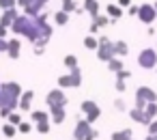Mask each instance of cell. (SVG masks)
<instances>
[{"mask_svg":"<svg viewBox=\"0 0 157 140\" xmlns=\"http://www.w3.org/2000/svg\"><path fill=\"white\" fill-rule=\"evenodd\" d=\"M24 91L17 82H5L0 84V110L7 108V110H13L20 106V99H22Z\"/></svg>","mask_w":157,"mask_h":140,"instance_id":"1","label":"cell"},{"mask_svg":"<svg viewBox=\"0 0 157 140\" xmlns=\"http://www.w3.org/2000/svg\"><path fill=\"white\" fill-rule=\"evenodd\" d=\"M97 136H99V131L88 121H78L75 131H73V140H95Z\"/></svg>","mask_w":157,"mask_h":140,"instance_id":"2","label":"cell"},{"mask_svg":"<svg viewBox=\"0 0 157 140\" xmlns=\"http://www.w3.org/2000/svg\"><path fill=\"white\" fill-rule=\"evenodd\" d=\"M97 56H99V60H105V63H110L112 58H116L114 43H112L108 37H99V50H97Z\"/></svg>","mask_w":157,"mask_h":140,"instance_id":"3","label":"cell"},{"mask_svg":"<svg viewBox=\"0 0 157 140\" xmlns=\"http://www.w3.org/2000/svg\"><path fill=\"white\" fill-rule=\"evenodd\" d=\"M138 65L142 69H157V50H153V48L142 50L138 56Z\"/></svg>","mask_w":157,"mask_h":140,"instance_id":"4","label":"cell"},{"mask_svg":"<svg viewBox=\"0 0 157 140\" xmlns=\"http://www.w3.org/2000/svg\"><path fill=\"white\" fill-rule=\"evenodd\" d=\"M45 101H48V106H50V110H56V108H67V103H69V99H67V95L60 91V88H56V91H52V93H48V97H45Z\"/></svg>","mask_w":157,"mask_h":140,"instance_id":"5","label":"cell"},{"mask_svg":"<svg viewBox=\"0 0 157 140\" xmlns=\"http://www.w3.org/2000/svg\"><path fill=\"white\" fill-rule=\"evenodd\" d=\"M80 110L84 112V116H86V121H88L90 125H93V123L101 116V110H99V106H97L95 101H82Z\"/></svg>","mask_w":157,"mask_h":140,"instance_id":"6","label":"cell"},{"mask_svg":"<svg viewBox=\"0 0 157 140\" xmlns=\"http://www.w3.org/2000/svg\"><path fill=\"white\" fill-rule=\"evenodd\" d=\"M138 18H140L144 24H151V22L157 18V9H155V5H142V7H140Z\"/></svg>","mask_w":157,"mask_h":140,"instance_id":"7","label":"cell"},{"mask_svg":"<svg viewBox=\"0 0 157 140\" xmlns=\"http://www.w3.org/2000/svg\"><path fill=\"white\" fill-rule=\"evenodd\" d=\"M136 99H142L146 103H153V101H157V93L153 88H148V86H140L136 91Z\"/></svg>","mask_w":157,"mask_h":140,"instance_id":"8","label":"cell"},{"mask_svg":"<svg viewBox=\"0 0 157 140\" xmlns=\"http://www.w3.org/2000/svg\"><path fill=\"white\" fill-rule=\"evenodd\" d=\"M17 11L15 9H9V11H5L2 13V18H0V26H5V28H9V26H13L15 22H17Z\"/></svg>","mask_w":157,"mask_h":140,"instance_id":"9","label":"cell"},{"mask_svg":"<svg viewBox=\"0 0 157 140\" xmlns=\"http://www.w3.org/2000/svg\"><path fill=\"white\" fill-rule=\"evenodd\" d=\"M129 116H131L133 121H138V123H144V125H151V123H153V121L148 119L146 110H138V108H133V110H129Z\"/></svg>","mask_w":157,"mask_h":140,"instance_id":"10","label":"cell"},{"mask_svg":"<svg viewBox=\"0 0 157 140\" xmlns=\"http://www.w3.org/2000/svg\"><path fill=\"white\" fill-rule=\"evenodd\" d=\"M108 24H110V18H108V15H99V18L93 20V24H90V33L95 35V33H99V28H103V26H108Z\"/></svg>","mask_w":157,"mask_h":140,"instance_id":"11","label":"cell"},{"mask_svg":"<svg viewBox=\"0 0 157 140\" xmlns=\"http://www.w3.org/2000/svg\"><path fill=\"white\" fill-rule=\"evenodd\" d=\"M20 50H22V41L11 39V41H9V50H7L9 58H20Z\"/></svg>","mask_w":157,"mask_h":140,"instance_id":"12","label":"cell"},{"mask_svg":"<svg viewBox=\"0 0 157 140\" xmlns=\"http://www.w3.org/2000/svg\"><path fill=\"white\" fill-rule=\"evenodd\" d=\"M35 99V93L33 91H24V95H22V99H20V108L22 110H26V112H33L30 110V101Z\"/></svg>","mask_w":157,"mask_h":140,"instance_id":"13","label":"cell"},{"mask_svg":"<svg viewBox=\"0 0 157 140\" xmlns=\"http://www.w3.org/2000/svg\"><path fill=\"white\" fill-rule=\"evenodd\" d=\"M84 11L90 13L93 20L99 18V2H97V0H84Z\"/></svg>","mask_w":157,"mask_h":140,"instance_id":"14","label":"cell"},{"mask_svg":"<svg viewBox=\"0 0 157 140\" xmlns=\"http://www.w3.org/2000/svg\"><path fill=\"white\" fill-rule=\"evenodd\" d=\"M105 11H108V18H110V20H114V22H118V20L123 18V9H121L118 5H108V7H105Z\"/></svg>","mask_w":157,"mask_h":140,"instance_id":"15","label":"cell"},{"mask_svg":"<svg viewBox=\"0 0 157 140\" xmlns=\"http://www.w3.org/2000/svg\"><path fill=\"white\" fill-rule=\"evenodd\" d=\"M50 114H52V121L58 125V123H63V121H65L67 110H65V108H56V110H50Z\"/></svg>","mask_w":157,"mask_h":140,"instance_id":"16","label":"cell"},{"mask_svg":"<svg viewBox=\"0 0 157 140\" xmlns=\"http://www.w3.org/2000/svg\"><path fill=\"white\" fill-rule=\"evenodd\" d=\"M33 121L39 125V123H48L50 121V112H43V110H35L33 112Z\"/></svg>","mask_w":157,"mask_h":140,"instance_id":"17","label":"cell"},{"mask_svg":"<svg viewBox=\"0 0 157 140\" xmlns=\"http://www.w3.org/2000/svg\"><path fill=\"white\" fill-rule=\"evenodd\" d=\"M69 78H71V86H80V84H82V71H80V67L71 69Z\"/></svg>","mask_w":157,"mask_h":140,"instance_id":"18","label":"cell"},{"mask_svg":"<svg viewBox=\"0 0 157 140\" xmlns=\"http://www.w3.org/2000/svg\"><path fill=\"white\" fill-rule=\"evenodd\" d=\"M108 69L114 71V73H121V71H123V58H112V60L108 63Z\"/></svg>","mask_w":157,"mask_h":140,"instance_id":"19","label":"cell"},{"mask_svg":"<svg viewBox=\"0 0 157 140\" xmlns=\"http://www.w3.org/2000/svg\"><path fill=\"white\" fill-rule=\"evenodd\" d=\"M112 140H131V129H121V131H114L112 134Z\"/></svg>","mask_w":157,"mask_h":140,"instance_id":"20","label":"cell"},{"mask_svg":"<svg viewBox=\"0 0 157 140\" xmlns=\"http://www.w3.org/2000/svg\"><path fill=\"white\" fill-rule=\"evenodd\" d=\"M54 22H56L58 26H67V24H69V13H65V11H58V13L54 15Z\"/></svg>","mask_w":157,"mask_h":140,"instance_id":"21","label":"cell"},{"mask_svg":"<svg viewBox=\"0 0 157 140\" xmlns=\"http://www.w3.org/2000/svg\"><path fill=\"white\" fill-rule=\"evenodd\" d=\"M84 45H86L88 50H99V39L93 37V35H88V37L84 39Z\"/></svg>","mask_w":157,"mask_h":140,"instance_id":"22","label":"cell"},{"mask_svg":"<svg viewBox=\"0 0 157 140\" xmlns=\"http://www.w3.org/2000/svg\"><path fill=\"white\" fill-rule=\"evenodd\" d=\"M114 50H116L118 56H127V52H129V48H127L125 41H116V43H114Z\"/></svg>","mask_w":157,"mask_h":140,"instance_id":"23","label":"cell"},{"mask_svg":"<svg viewBox=\"0 0 157 140\" xmlns=\"http://www.w3.org/2000/svg\"><path fill=\"white\" fill-rule=\"evenodd\" d=\"M63 11L65 13H73V11H78V7H75L73 0H63Z\"/></svg>","mask_w":157,"mask_h":140,"instance_id":"24","label":"cell"},{"mask_svg":"<svg viewBox=\"0 0 157 140\" xmlns=\"http://www.w3.org/2000/svg\"><path fill=\"white\" fill-rule=\"evenodd\" d=\"M65 67H67V69H75V67H78V58H75L73 54L65 56Z\"/></svg>","mask_w":157,"mask_h":140,"instance_id":"25","label":"cell"},{"mask_svg":"<svg viewBox=\"0 0 157 140\" xmlns=\"http://www.w3.org/2000/svg\"><path fill=\"white\" fill-rule=\"evenodd\" d=\"M15 131H17V127H15V125H11V123H7V125L2 127V134H5L7 138H13V136H15Z\"/></svg>","mask_w":157,"mask_h":140,"instance_id":"26","label":"cell"},{"mask_svg":"<svg viewBox=\"0 0 157 140\" xmlns=\"http://www.w3.org/2000/svg\"><path fill=\"white\" fill-rule=\"evenodd\" d=\"M17 0H0V9L2 11H9V9H15Z\"/></svg>","mask_w":157,"mask_h":140,"instance_id":"27","label":"cell"},{"mask_svg":"<svg viewBox=\"0 0 157 140\" xmlns=\"http://www.w3.org/2000/svg\"><path fill=\"white\" fill-rule=\"evenodd\" d=\"M9 123H11V125H15V127H20L24 121H22V116H20L17 112H11V114H9Z\"/></svg>","mask_w":157,"mask_h":140,"instance_id":"28","label":"cell"},{"mask_svg":"<svg viewBox=\"0 0 157 140\" xmlns=\"http://www.w3.org/2000/svg\"><path fill=\"white\" fill-rule=\"evenodd\" d=\"M146 114H148V119H151V121L157 116V101H153V103H148V106H146Z\"/></svg>","mask_w":157,"mask_h":140,"instance_id":"29","label":"cell"},{"mask_svg":"<svg viewBox=\"0 0 157 140\" xmlns=\"http://www.w3.org/2000/svg\"><path fill=\"white\" fill-rule=\"evenodd\" d=\"M58 86H60V88H65V86H71V78H69V73L58 78Z\"/></svg>","mask_w":157,"mask_h":140,"instance_id":"30","label":"cell"},{"mask_svg":"<svg viewBox=\"0 0 157 140\" xmlns=\"http://www.w3.org/2000/svg\"><path fill=\"white\" fill-rule=\"evenodd\" d=\"M45 43H48V41H37V43H35V54H37V56H41V54H43Z\"/></svg>","mask_w":157,"mask_h":140,"instance_id":"31","label":"cell"},{"mask_svg":"<svg viewBox=\"0 0 157 140\" xmlns=\"http://www.w3.org/2000/svg\"><path fill=\"white\" fill-rule=\"evenodd\" d=\"M30 129H33V125H30V123H26V121H24V123L17 127V131H22V134H28Z\"/></svg>","mask_w":157,"mask_h":140,"instance_id":"32","label":"cell"},{"mask_svg":"<svg viewBox=\"0 0 157 140\" xmlns=\"http://www.w3.org/2000/svg\"><path fill=\"white\" fill-rule=\"evenodd\" d=\"M37 131H39V134H48V131H50V123H39V125H37Z\"/></svg>","mask_w":157,"mask_h":140,"instance_id":"33","label":"cell"},{"mask_svg":"<svg viewBox=\"0 0 157 140\" xmlns=\"http://www.w3.org/2000/svg\"><path fill=\"white\" fill-rule=\"evenodd\" d=\"M125 88H127L125 86V80H116V91L118 93H125Z\"/></svg>","mask_w":157,"mask_h":140,"instance_id":"34","label":"cell"},{"mask_svg":"<svg viewBox=\"0 0 157 140\" xmlns=\"http://www.w3.org/2000/svg\"><path fill=\"white\" fill-rule=\"evenodd\" d=\"M33 2H35V0H17V5H20V7H24V9H28Z\"/></svg>","mask_w":157,"mask_h":140,"instance_id":"35","label":"cell"},{"mask_svg":"<svg viewBox=\"0 0 157 140\" xmlns=\"http://www.w3.org/2000/svg\"><path fill=\"white\" fill-rule=\"evenodd\" d=\"M129 76H131V73H129V71H125V69H123V71H121V73H116V80H127V78H129Z\"/></svg>","mask_w":157,"mask_h":140,"instance_id":"36","label":"cell"},{"mask_svg":"<svg viewBox=\"0 0 157 140\" xmlns=\"http://www.w3.org/2000/svg\"><path fill=\"white\" fill-rule=\"evenodd\" d=\"M148 134H153V136H157V121H153V123L148 125Z\"/></svg>","mask_w":157,"mask_h":140,"instance_id":"37","label":"cell"},{"mask_svg":"<svg viewBox=\"0 0 157 140\" xmlns=\"http://www.w3.org/2000/svg\"><path fill=\"white\" fill-rule=\"evenodd\" d=\"M114 106H116V110H125V101H123V99H116Z\"/></svg>","mask_w":157,"mask_h":140,"instance_id":"38","label":"cell"},{"mask_svg":"<svg viewBox=\"0 0 157 140\" xmlns=\"http://www.w3.org/2000/svg\"><path fill=\"white\" fill-rule=\"evenodd\" d=\"M7 30H9V28H5V26H0V39H5V37H7Z\"/></svg>","mask_w":157,"mask_h":140,"instance_id":"39","label":"cell"},{"mask_svg":"<svg viewBox=\"0 0 157 140\" xmlns=\"http://www.w3.org/2000/svg\"><path fill=\"white\" fill-rule=\"evenodd\" d=\"M118 5H121V7H129V5H131V0H118Z\"/></svg>","mask_w":157,"mask_h":140,"instance_id":"40","label":"cell"},{"mask_svg":"<svg viewBox=\"0 0 157 140\" xmlns=\"http://www.w3.org/2000/svg\"><path fill=\"white\" fill-rule=\"evenodd\" d=\"M146 140H157V136H153V134H148V136H146Z\"/></svg>","mask_w":157,"mask_h":140,"instance_id":"41","label":"cell"},{"mask_svg":"<svg viewBox=\"0 0 157 140\" xmlns=\"http://www.w3.org/2000/svg\"><path fill=\"white\" fill-rule=\"evenodd\" d=\"M155 9H157V2H155Z\"/></svg>","mask_w":157,"mask_h":140,"instance_id":"42","label":"cell"},{"mask_svg":"<svg viewBox=\"0 0 157 140\" xmlns=\"http://www.w3.org/2000/svg\"><path fill=\"white\" fill-rule=\"evenodd\" d=\"M131 140H133V138H131Z\"/></svg>","mask_w":157,"mask_h":140,"instance_id":"43","label":"cell"}]
</instances>
